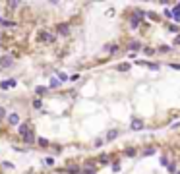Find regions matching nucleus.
<instances>
[{
	"label": "nucleus",
	"mask_w": 180,
	"mask_h": 174,
	"mask_svg": "<svg viewBox=\"0 0 180 174\" xmlns=\"http://www.w3.org/2000/svg\"><path fill=\"white\" fill-rule=\"evenodd\" d=\"M19 135L23 138V141H25V143H33V141H35L33 130H31V126H29L27 122H21V126H19Z\"/></svg>",
	"instance_id": "1"
},
{
	"label": "nucleus",
	"mask_w": 180,
	"mask_h": 174,
	"mask_svg": "<svg viewBox=\"0 0 180 174\" xmlns=\"http://www.w3.org/2000/svg\"><path fill=\"white\" fill-rule=\"evenodd\" d=\"M37 41L39 43H54V35L49 31H39L37 33Z\"/></svg>",
	"instance_id": "2"
},
{
	"label": "nucleus",
	"mask_w": 180,
	"mask_h": 174,
	"mask_svg": "<svg viewBox=\"0 0 180 174\" xmlns=\"http://www.w3.org/2000/svg\"><path fill=\"white\" fill-rule=\"evenodd\" d=\"M143 16H145V14H143V12H139V10H138V12H134V16L130 18V25H132V27H138Z\"/></svg>",
	"instance_id": "3"
},
{
	"label": "nucleus",
	"mask_w": 180,
	"mask_h": 174,
	"mask_svg": "<svg viewBox=\"0 0 180 174\" xmlns=\"http://www.w3.org/2000/svg\"><path fill=\"white\" fill-rule=\"evenodd\" d=\"M12 64H14V62H12L10 56H2V58H0V68H10Z\"/></svg>",
	"instance_id": "4"
},
{
	"label": "nucleus",
	"mask_w": 180,
	"mask_h": 174,
	"mask_svg": "<svg viewBox=\"0 0 180 174\" xmlns=\"http://www.w3.org/2000/svg\"><path fill=\"white\" fill-rule=\"evenodd\" d=\"M58 33H60V35H68V33H70V25H68V23H60V25H58Z\"/></svg>",
	"instance_id": "5"
},
{
	"label": "nucleus",
	"mask_w": 180,
	"mask_h": 174,
	"mask_svg": "<svg viewBox=\"0 0 180 174\" xmlns=\"http://www.w3.org/2000/svg\"><path fill=\"white\" fill-rule=\"evenodd\" d=\"M14 85H16V79H8V81L4 79V81L0 83V87H2V89H8V87H14Z\"/></svg>",
	"instance_id": "6"
},
{
	"label": "nucleus",
	"mask_w": 180,
	"mask_h": 174,
	"mask_svg": "<svg viewBox=\"0 0 180 174\" xmlns=\"http://www.w3.org/2000/svg\"><path fill=\"white\" fill-rule=\"evenodd\" d=\"M8 124H12V126L19 124V116H18V114H10V116H8Z\"/></svg>",
	"instance_id": "7"
},
{
	"label": "nucleus",
	"mask_w": 180,
	"mask_h": 174,
	"mask_svg": "<svg viewBox=\"0 0 180 174\" xmlns=\"http://www.w3.org/2000/svg\"><path fill=\"white\" fill-rule=\"evenodd\" d=\"M130 128L134 130V132H139V130H143V122H139V120H136V122L132 124V126H130Z\"/></svg>",
	"instance_id": "8"
},
{
	"label": "nucleus",
	"mask_w": 180,
	"mask_h": 174,
	"mask_svg": "<svg viewBox=\"0 0 180 174\" xmlns=\"http://www.w3.org/2000/svg\"><path fill=\"white\" fill-rule=\"evenodd\" d=\"M116 135H118V132H116V130H111V132H109V135H106V139H109V141H112Z\"/></svg>",
	"instance_id": "9"
},
{
	"label": "nucleus",
	"mask_w": 180,
	"mask_h": 174,
	"mask_svg": "<svg viewBox=\"0 0 180 174\" xmlns=\"http://www.w3.org/2000/svg\"><path fill=\"white\" fill-rule=\"evenodd\" d=\"M116 70H118V72H126V70H130V64H118Z\"/></svg>",
	"instance_id": "10"
},
{
	"label": "nucleus",
	"mask_w": 180,
	"mask_h": 174,
	"mask_svg": "<svg viewBox=\"0 0 180 174\" xmlns=\"http://www.w3.org/2000/svg\"><path fill=\"white\" fill-rule=\"evenodd\" d=\"M66 172H70V174H79V168H78V166H72V168H66Z\"/></svg>",
	"instance_id": "11"
},
{
	"label": "nucleus",
	"mask_w": 180,
	"mask_h": 174,
	"mask_svg": "<svg viewBox=\"0 0 180 174\" xmlns=\"http://www.w3.org/2000/svg\"><path fill=\"white\" fill-rule=\"evenodd\" d=\"M130 48H132V51H138V48H139V43L138 41H132V43H130Z\"/></svg>",
	"instance_id": "12"
},
{
	"label": "nucleus",
	"mask_w": 180,
	"mask_h": 174,
	"mask_svg": "<svg viewBox=\"0 0 180 174\" xmlns=\"http://www.w3.org/2000/svg\"><path fill=\"white\" fill-rule=\"evenodd\" d=\"M153 153H155V147H147V149H145V151H143V155H153Z\"/></svg>",
	"instance_id": "13"
},
{
	"label": "nucleus",
	"mask_w": 180,
	"mask_h": 174,
	"mask_svg": "<svg viewBox=\"0 0 180 174\" xmlns=\"http://www.w3.org/2000/svg\"><path fill=\"white\" fill-rule=\"evenodd\" d=\"M35 93H37V95H43V93H46V87H41V85H39L37 89H35Z\"/></svg>",
	"instance_id": "14"
},
{
	"label": "nucleus",
	"mask_w": 180,
	"mask_h": 174,
	"mask_svg": "<svg viewBox=\"0 0 180 174\" xmlns=\"http://www.w3.org/2000/svg\"><path fill=\"white\" fill-rule=\"evenodd\" d=\"M134 155H136V149H132V147L126 149V157H134Z\"/></svg>",
	"instance_id": "15"
},
{
	"label": "nucleus",
	"mask_w": 180,
	"mask_h": 174,
	"mask_svg": "<svg viewBox=\"0 0 180 174\" xmlns=\"http://www.w3.org/2000/svg\"><path fill=\"white\" fill-rule=\"evenodd\" d=\"M60 85V79H51V87H58Z\"/></svg>",
	"instance_id": "16"
},
{
	"label": "nucleus",
	"mask_w": 180,
	"mask_h": 174,
	"mask_svg": "<svg viewBox=\"0 0 180 174\" xmlns=\"http://www.w3.org/2000/svg\"><path fill=\"white\" fill-rule=\"evenodd\" d=\"M33 108H41V101H39V99L33 101Z\"/></svg>",
	"instance_id": "17"
},
{
	"label": "nucleus",
	"mask_w": 180,
	"mask_h": 174,
	"mask_svg": "<svg viewBox=\"0 0 180 174\" xmlns=\"http://www.w3.org/2000/svg\"><path fill=\"white\" fill-rule=\"evenodd\" d=\"M58 79H60V81H66V79H68V76H66V73H58Z\"/></svg>",
	"instance_id": "18"
},
{
	"label": "nucleus",
	"mask_w": 180,
	"mask_h": 174,
	"mask_svg": "<svg viewBox=\"0 0 180 174\" xmlns=\"http://www.w3.org/2000/svg\"><path fill=\"white\" fill-rule=\"evenodd\" d=\"M99 160H101L103 165H105V163H109V157H106V155H103V157H101V159H99Z\"/></svg>",
	"instance_id": "19"
},
{
	"label": "nucleus",
	"mask_w": 180,
	"mask_h": 174,
	"mask_svg": "<svg viewBox=\"0 0 180 174\" xmlns=\"http://www.w3.org/2000/svg\"><path fill=\"white\" fill-rule=\"evenodd\" d=\"M171 31H172V33H178V31H180L178 25H171Z\"/></svg>",
	"instance_id": "20"
},
{
	"label": "nucleus",
	"mask_w": 180,
	"mask_h": 174,
	"mask_svg": "<svg viewBox=\"0 0 180 174\" xmlns=\"http://www.w3.org/2000/svg\"><path fill=\"white\" fill-rule=\"evenodd\" d=\"M112 170H114V172H118V170H120V165H118V163H114V165H112Z\"/></svg>",
	"instance_id": "21"
},
{
	"label": "nucleus",
	"mask_w": 180,
	"mask_h": 174,
	"mask_svg": "<svg viewBox=\"0 0 180 174\" xmlns=\"http://www.w3.org/2000/svg\"><path fill=\"white\" fill-rule=\"evenodd\" d=\"M169 172H176V165H169Z\"/></svg>",
	"instance_id": "22"
},
{
	"label": "nucleus",
	"mask_w": 180,
	"mask_h": 174,
	"mask_svg": "<svg viewBox=\"0 0 180 174\" xmlns=\"http://www.w3.org/2000/svg\"><path fill=\"white\" fill-rule=\"evenodd\" d=\"M39 143H41L43 147H46V145H49V141H46V139H39Z\"/></svg>",
	"instance_id": "23"
},
{
	"label": "nucleus",
	"mask_w": 180,
	"mask_h": 174,
	"mask_svg": "<svg viewBox=\"0 0 180 174\" xmlns=\"http://www.w3.org/2000/svg\"><path fill=\"white\" fill-rule=\"evenodd\" d=\"M4 116H6V110L2 108V106H0V118H4Z\"/></svg>",
	"instance_id": "24"
},
{
	"label": "nucleus",
	"mask_w": 180,
	"mask_h": 174,
	"mask_svg": "<svg viewBox=\"0 0 180 174\" xmlns=\"http://www.w3.org/2000/svg\"><path fill=\"white\" fill-rule=\"evenodd\" d=\"M85 174H95V168H85Z\"/></svg>",
	"instance_id": "25"
},
{
	"label": "nucleus",
	"mask_w": 180,
	"mask_h": 174,
	"mask_svg": "<svg viewBox=\"0 0 180 174\" xmlns=\"http://www.w3.org/2000/svg\"><path fill=\"white\" fill-rule=\"evenodd\" d=\"M174 43H176V45H180V37H176V41H174Z\"/></svg>",
	"instance_id": "26"
},
{
	"label": "nucleus",
	"mask_w": 180,
	"mask_h": 174,
	"mask_svg": "<svg viewBox=\"0 0 180 174\" xmlns=\"http://www.w3.org/2000/svg\"><path fill=\"white\" fill-rule=\"evenodd\" d=\"M178 174H180V172H178Z\"/></svg>",
	"instance_id": "27"
}]
</instances>
